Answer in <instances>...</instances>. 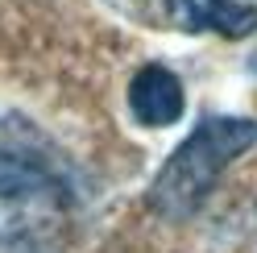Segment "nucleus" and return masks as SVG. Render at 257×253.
I'll list each match as a JSON object with an SVG mask.
<instances>
[{
    "mask_svg": "<svg viewBox=\"0 0 257 253\" xmlns=\"http://www.w3.org/2000/svg\"><path fill=\"white\" fill-rule=\"evenodd\" d=\"M183 83L179 75L150 62V67H141L133 75V83H128V108H133V116L141 124H150V129H162V124H174L183 116Z\"/></svg>",
    "mask_w": 257,
    "mask_h": 253,
    "instance_id": "20e7f679",
    "label": "nucleus"
},
{
    "mask_svg": "<svg viewBox=\"0 0 257 253\" xmlns=\"http://www.w3.org/2000/svg\"><path fill=\"white\" fill-rule=\"evenodd\" d=\"M253 146H257V124L245 116L199 120V129L170 154V162L150 183V208L166 220H187L212 195L216 179L228 170L232 158H240Z\"/></svg>",
    "mask_w": 257,
    "mask_h": 253,
    "instance_id": "f257e3e1",
    "label": "nucleus"
},
{
    "mask_svg": "<svg viewBox=\"0 0 257 253\" xmlns=\"http://www.w3.org/2000/svg\"><path fill=\"white\" fill-rule=\"evenodd\" d=\"M253 71H257V58H253Z\"/></svg>",
    "mask_w": 257,
    "mask_h": 253,
    "instance_id": "39448f33",
    "label": "nucleus"
},
{
    "mask_svg": "<svg viewBox=\"0 0 257 253\" xmlns=\"http://www.w3.org/2000/svg\"><path fill=\"white\" fill-rule=\"evenodd\" d=\"M166 13L187 34L245 38L257 29V9L245 0H166Z\"/></svg>",
    "mask_w": 257,
    "mask_h": 253,
    "instance_id": "7ed1b4c3",
    "label": "nucleus"
},
{
    "mask_svg": "<svg viewBox=\"0 0 257 253\" xmlns=\"http://www.w3.org/2000/svg\"><path fill=\"white\" fill-rule=\"evenodd\" d=\"M67 203V187L50 166L13 150L0 154V241L58 228Z\"/></svg>",
    "mask_w": 257,
    "mask_h": 253,
    "instance_id": "f03ea898",
    "label": "nucleus"
}]
</instances>
